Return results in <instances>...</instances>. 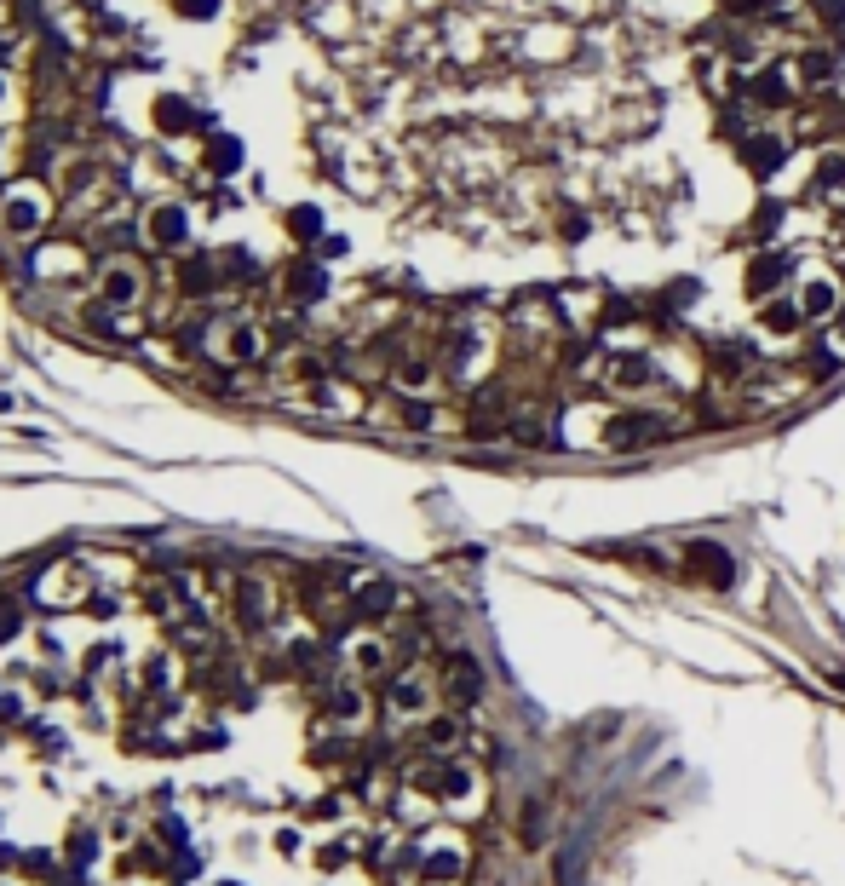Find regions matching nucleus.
Instances as JSON below:
<instances>
[{
	"instance_id": "1",
	"label": "nucleus",
	"mask_w": 845,
	"mask_h": 886,
	"mask_svg": "<svg viewBox=\"0 0 845 886\" xmlns=\"http://www.w3.org/2000/svg\"><path fill=\"white\" fill-rule=\"evenodd\" d=\"M144 265L133 254H110L98 259V271H92V300L110 305V311H138L144 305Z\"/></svg>"
},
{
	"instance_id": "2",
	"label": "nucleus",
	"mask_w": 845,
	"mask_h": 886,
	"mask_svg": "<svg viewBox=\"0 0 845 886\" xmlns=\"http://www.w3.org/2000/svg\"><path fill=\"white\" fill-rule=\"evenodd\" d=\"M0 219H6L12 236H41L52 225V190L35 185V179H18L6 190V202H0Z\"/></svg>"
},
{
	"instance_id": "3",
	"label": "nucleus",
	"mask_w": 845,
	"mask_h": 886,
	"mask_svg": "<svg viewBox=\"0 0 845 886\" xmlns=\"http://www.w3.org/2000/svg\"><path fill=\"white\" fill-rule=\"evenodd\" d=\"M167 282H173V294H179L184 305L207 300V294L225 282V271H219V254H179V259H167Z\"/></svg>"
},
{
	"instance_id": "4",
	"label": "nucleus",
	"mask_w": 845,
	"mask_h": 886,
	"mask_svg": "<svg viewBox=\"0 0 845 886\" xmlns=\"http://www.w3.org/2000/svg\"><path fill=\"white\" fill-rule=\"evenodd\" d=\"M225 593H230V616H236V628H248V633L271 628L276 599H271V582H265V576H236V582H225Z\"/></svg>"
},
{
	"instance_id": "5",
	"label": "nucleus",
	"mask_w": 845,
	"mask_h": 886,
	"mask_svg": "<svg viewBox=\"0 0 845 886\" xmlns=\"http://www.w3.org/2000/svg\"><path fill=\"white\" fill-rule=\"evenodd\" d=\"M87 593H92V576H87V564H81V559L52 564V570L41 576V587H35V599H41V605H52V610L87 605Z\"/></svg>"
},
{
	"instance_id": "6",
	"label": "nucleus",
	"mask_w": 845,
	"mask_h": 886,
	"mask_svg": "<svg viewBox=\"0 0 845 886\" xmlns=\"http://www.w3.org/2000/svg\"><path fill=\"white\" fill-rule=\"evenodd\" d=\"M144 242L156 254H179L184 242H190V213L179 202H156V208L144 213Z\"/></svg>"
},
{
	"instance_id": "7",
	"label": "nucleus",
	"mask_w": 845,
	"mask_h": 886,
	"mask_svg": "<svg viewBox=\"0 0 845 886\" xmlns=\"http://www.w3.org/2000/svg\"><path fill=\"white\" fill-rule=\"evenodd\" d=\"M345 599H351V616H357V622H386L391 610H397V582L363 576V582L345 587Z\"/></svg>"
},
{
	"instance_id": "8",
	"label": "nucleus",
	"mask_w": 845,
	"mask_h": 886,
	"mask_svg": "<svg viewBox=\"0 0 845 886\" xmlns=\"http://www.w3.org/2000/svg\"><path fill=\"white\" fill-rule=\"evenodd\" d=\"M662 420L650 415V409H627V415H616L610 426H604V443L610 449H650V443H662Z\"/></svg>"
},
{
	"instance_id": "9",
	"label": "nucleus",
	"mask_w": 845,
	"mask_h": 886,
	"mask_svg": "<svg viewBox=\"0 0 845 886\" xmlns=\"http://www.w3.org/2000/svg\"><path fill=\"white\" fill-rule=\"evenodd\" d=\"M322 720H334V725H363V714H368V697H363V685L357 679H334V685H322Z\"/></svg>"
},
{
	"instance_id": "10",
	"label": "nucleus",
	"mask_w": 845,
	"mask_h": 886,
	"mask_svg": "<svg viewBox=\"0 0 845 886\" xmlns=\"http://www.w3.org/2000/svg\"><path fill=\"white\" fill-rule=\"evenodd\" d=\"M736 162L748 167L754 179H771V173L788 162V144H782L777 133H748V139L736 144Z\"/></svg>"
},
{
	"instance_id": "11",
	"label": "nucleus",
	"mask_w": 845,
	"mask_h": 886,
	"mask_svg": "<svg viewBox=\"0 0 845 886\" xmlns=\"http://www.w3.org/2000/svg\"><path fill=\"white\" fill-rule=\"evenodd\" d=\"M219 346H225L230 363H259V357L271 351V334L253 323V317H230V323H225V340H219Z\"/></svg>"
},
{
	"instance_id": "12",
	"label": "nucleus",
	"mask_w": 845,
	"mask_h": 886,
	"mask_svg": "<svg viewBox=\"0 0 845 886\" xmlns=\"http://www.w3.org/2000/svg\"><path fill=\"white\" fill-rule=\"evenodd\" d=\"M121 875H133V881H173V852H161L156 840H133L121 852Z\"/></svg>"
},
{
	"instance_id": "13",
	"label": "nucleus",
	"mask_w": 845,
	"mask_h": 886,
	"mask_svg": "<svg viewBox=\"0 0 845 886\" xmlns=\"http://www.w3.org/2000/svg\"><path fill=\"white\" fill-rule=\"evenodd\" d=\"M386 708L397 720H426V674H391L386 679Z\"/></svg>"
},
{
	"instance_id": "14",
	"label": "nucleus",
	"mask_w": 845,
	"mask_h": 886,
	"mask_svg": "<svg viewBox=\"0 0 845 886\" xmlns=\"http://www.w3.org/2000/svg\"><path fill=\"white\" fill-rule=\"evenodd\" d=\"M443 697L455 702V708L483 697V668L472 656H449V662H443Z\"/></svg>"
},
{
	"instance_id": "15",
	"label": "nucleus",
	"mask_w": 845,
	"mask_h": 886,
	"mask_svg": "<svg viewBox=\"0 0 845 886\" xmlns=\"http://www.w3.org/2000/svg\"><path fill=\"white\" fill-rule=\"evenodd\" d=\"M150 116H156V133H202V127H207V116L190 104V98H179V93H161Z\"/></svg>"
},
{
	"instance_id": "16",
	"label": "nucleus",
	"mask_w": 845,
	"mask_h": 886,
	"mask_svg": "<svg viewBox=\"0 0 845 886\" xmlns=\"http://www.w3.org/2000/svg\"><path fill=\"white\" fill-rule=\"evenodd\" d=\"M466 875V852H460L455 840H443L432 852H420V881L426 886H455Z\"/></svg>"
},
{
	"instance_id": "17",
	"label": "nucleus",
	"mask_w": 845,
	"mask_h": 886,
	"mask_svg": "<svg viewBox=\"0 0 845 886\" xmlns=\"http://www.w3.org/2000/svg\"><path fill=\"white\" fill-rule=\"evenodd\" d=\"M690 564H696V576H708V587L736 582V559L719 547V541H690Z\"/></svg>"
},
{
	"instance_id": "18",
	"label": "nucleus",
	"mask_w": 845,
	"mask_h": 886,
	"mask_svg": "<svg viewBox=\"0 0 845 886\" xmlns=\"http://www.w3.org/2000/svg\"><path fill=\"white\" fill-rule=\"evenodd\" d=\"M742 93L754 98L759 110H788V104H794V87H788V75H782V70L748 75V81H742Z\"/></svg>"
},
{
	"instance_id": "19",
	"label": "nucleus",
	"mask_w": 845,
	"mask_h": 886,
	"mask_svg": "<svg viewBox=\"0 0 845 886\" xmlns=\"http://www.w3.org/2000/svg\"><path fill=\"white\" fill-rule=\"evenodd\" d=\"M788 271H794V259H788V254H759V259H748V271H742V288H748L754 300H765V294H771V288H777V282L788 277Z\"/></svg>"
},
{
	"instance_id": "20",
	"label": "nucleus",
	"mask_w": 845,
	"mask_h": 886,
	"mask_svg": "<svg viewBox=\"0 0 845 886\" xmlns=\"http://www.w3.org/2000/svg\"><path fill=\"white\" fill-rule=\"evenodd\" d=\"M138 674H144V697H167V691L179 685L184 662H179V656H173V651H150V656H144V668H138Z\"/></svg>"
},
{
	"instance_id": "21",
	"label": "nucleus",
	"mask_w": 845,
	"mask_h": 886,
	"mask_svg": "<svg viewBox=\"0 0 845 886\" xmlns=\"http://www.w3.org/2000/svg\"><path fill=\"white\" fill-rule=\"evenodd\" d=\"M81 271H87L81 242H52V248H41V265H35V277H81Z\"/></svg>"
},
{
	"instance_id": "22",
	"label": "nucleus",
	"mask_w": 845,
	"mask_h": 886,
	"mask_svg": "<svg viewBox=\"0 0 845 886\" xmlns=\"http://www.w3.org/2000/svg\"><path fill=\"white\" fill-rule=\"evenodd\" d=\"M345 656H351V668H357L363 679L386 674V662H391V651H386V639H380V633H357V639L345 645Z\"/></svg>"
},
{
	"instance_id": "23",
	"label": "nucleus",
	"mask_w": 845,
	"mask_h": 886,
	"mask_svg": "<svg viewBox=\"0 0 845 886\" xmlns=\"http://www.w3.org/2000/svg\"><path fill=\"white\" fill-rule=\"evenodd\" d=\"M282 288H288L294 300H317L322 288H328V277H322L317 259H288V271H282Z\"/></svg>"
},
{
	"instance_id": "24",
	"label": "nucleus",
	"mask_w": 845,
	"mask_h": 886,
	"mask_svg": "<svg viewBox=\"0 0 845 886\" xmlns=\"http://www.w3.org/2000/svg\"><path fill=\"white\" fill-rule=\"evenodd\" d=\"M64 863L75 869V875H87L92 863H98V829H92V823H75V829H69V840H64Z\"/></svg>"
},
{
	"instance_id": "25",
	"label": "nucleus",
	"mask_w": 845,
	"mask_h": 886,
	"mask_svg": "<svg viewBox=\"0 0 845 886\" xmlns=\"http://www.w3.org/2000/svg\"><path fill=\"white\" fill-rule=\"evenodd\" d=\"M420 737H426V748H455L460 737H466V725H460V714H432V720H420Z\"/></svg>"
},
{
	"instance_id": "26",
	"label": "nucleus",
	"mask_w": 845,
	"mask_h": 886,
	"mask_svg": "<svg viewBox=\"0 0 845 886\" xmlns=\"http://www.w3.org/2000/svg\"><path fill=\"white\" fill-rule=\"evenodd\" d=\"M834 70H840V58H834L828 47H805V52H800V75L811 81V87H828V81H834Z\"/></svg>"
},
{
	"instance_id": "27",
	"label": "nucleus",
	"mask_w": 845,
	"mask_h": 886,
	"mask_svg": "<svg viewBox=\"0 0 845 886\" xmlns=\"http://www.w3.org/2000/svg\"><path fill=\"white\" fill-rule=\"evenodd\" d=\"M236 167H242V144L230 139H207V173H219V179H230V173H236Z\"/></svg>"
},
{
	"instance_id": "28",
	"label": "nucleus",
	"mask_w": 845,
	"mask_h": 886,
	"mask_svg": "<svg viewBox=\"0 0 845 886\" xmlns=\"http://www.w3.org/2000/svg\"><path fill=\"white\" fill-rule=\"evenodd\" d=\"M759 323L771 328V334H794V328L805 323V311H800V305H788V300H765V311H759Z\"/></svg>"
},
{
	"instance_id": "29",
	"label": "nucleus",
	"mask_w": 845,
	"mask_h": 886,
	"mask_svg": "<svg viewBox=\"0 0 845 886\" xmlns=\"http://www.w3.org/2000/svg\"><path fill=\"white\" fill-rule=\"evenodd\" d=\"M282 225H288V236H294V242H317V236H322V213H317V208H288V219H282Z\"/></svg>"
},
{
	"instance_id": "30",
	"label": "nucleus",
	"mask_w": 845,
	"mask_h": 886,
	"mask_svg": "<svg viewBox=\"0 0 845 886\" xmlns=\"http://www.w3.org/2000/svg\"><path fill=\"white\" fill-rule=\"evenodd\" d=\"M834 305H840L834 282H811V288H805V300H800V311H805V317H828Z\"/></svg>"
},
{
	"instance_id": "31",
	"label": "nucleus",
	"mask_w": 845,
	"mask_h": 886,
	"mask_svg": "<svg viewBox=\"0 0 845 886\" xmlns=\"http://www.w3.org/2000/svg\"><path fill=\"white\" fill-rule=\"evenodd\" d=\"M777 231H782V208L777 202H759L754 225H748V242H765V236H777Z\"/></svg>"
},
{
	"instance_id": "32",
	"label": "nucleus",
	"mask_w": 845,
	"mask_h": 886,
	"mask_svg": "<svg viewBox=\"0 0 845 886\" xmlns=\"http://www.w3.org/2000/svg\"><path fill=\"white\" fill-rule=\"evenodd\" d=\"M610 380L616 386H644L650 380V357H621L616 369H610Z\"/></svg>"
},
{
	"instance_id": "33",
	"label": "nucleus",
	"mask_w": 845,
	"mask_h": 886,
	"mask_svg": "<svg viewBox=\"0 0 845 886\" xmlns=\"http://www.w3.org/2000/svg\"><path fill=\"white\" fill-rule=\"evenodd\" d=\"M754 363V346H719L713 351V369H725V374H742Z\"/></svg>"
},
{
	"instance_id": "34",
	"label": "nucleus",
	"mask_w": 845,
	"mask_h": 886,
	"mask_svg": "<svg viewBox=\"0 0 845 886\" xmlns=\"http://www.w3.org/2000/svg\"><path fill=\"white\" fill-rule=\"evenodd\" d=\"M345 817V800L340 794H322V800H311V806H305V823H340Z\"/></svg>"
},
{
	"instance_id": "35",
	"label": "nucleus",
	"mask_w": 845,
	"mask_h": 886,
	"mask_svg": "<svg viewBox=\"0 0 845 886\" xmlns=\"http://www.w3.org/2000/svg\"><path fill=\"white\" fill-rule=\"evenodd\" d=\"M23 633V605L18 599H0V645H12Z\"/></svg>"
},
{
	"instance_id": "36",
	"label": "nucleus",
	"mask_w": 845,
	"mask_h": 886,
	"mask_svg": "<svg viewBox=\"0 0 845 886\" xmlns=\"http://www.w3.org/2000/svg\"><path fill=\"white\" fill-rule=\"evenodd\" d=\"M29 720V708H23V697L12 691V685H0V725H23Z\"/></svg>"
},
{
	"instance_id": "37",
	"label": "nucleus",
	"mask_w": 845,
	"mask_h": 886,
	"mask_svg": "<svg viewBox=\"0 0 845 886\" xmlns=\"http://www.w3.org/2000/svg\"><path fill=\"white\" fill-rule=\"evenodd\" d=\"M167 6H173L179 18H190V24H202V18H213V12H219V0H167Z\"/></svg>"
},
{
	"instance_id": "38",
	"label": "nucleus",
	"mask_w": 845,
	"mask_h": 886,
	"mask_svg": "<svg viewBox=\"0 0 845 886\" xmlns=\"http://www.w3.org/2000/svg\"><path fill=\"white\" fill-rule=\"evenodd\" d=\"M345 863H351V846H345V840H328V846L317 852V869H328V875L345 869Z\"/></svg>"
},
{
	"instance_id": "39",
	"label": "nucleus",
	"mask_w": 845,
	"mask_h": 886,
	"mask_svg": "<svg viewBox=\"0 0 845 886\" xmlns=\"http://www.w3.org/2000/svg\"><path fill=\"white\" fill-rule=\"evenodd\" d=\"M271 846H276V852H282V858H299V846H305V835H299L294 823H282V829H276V835H271Z\"/></svg>"
},
{
	"instance_id": "40",
	"label": "nucleus",
	"mask_w": 845,
	"mask_h": 886,
	"mask_svg": "<svg viewBox=\"0 0 845 886\" xmlns=\"http://www.w3.org/2000/svg\"><path fill=\"white\" fill-rule=\"evenodd\" d=\"M840 369V351H828V346H811V374L823 380V374H834Z\"/></svg>"
},
{
	"instance_id": "41",
	"label": "nucleus",
	"mask_w": 845,
	"mask_h": 886,
	"mask_svg": "<svg viewBox=\"0 0 845 886\" xmlns=\"http://www.w3.org/2000/svg\"><path fill=\"white\" fill-rule=\"evenodd\" d=\"M834 179H845V156H823V167H817V190H828Z\"/></svg>"
},
{
	"instance_id": "42",
	"label": "nucleus",
	"mask_w": 845,
	"mask_h": 886,
	"mask_svg": "<svg viewBox=\"0 0 845 886\" xmlns=\"http://www.w3.org/2000/svg\"><path fill=\"white\" fill-rule=\"evenodd\" d=\"M541 835H547V806H529V817H524V840L535 846Z\"/></svg>"
},
{
	"instance_id": "43",
	"label": "nucleus",
	"mask_w": 845,
	"mask_h": 886,
	"mask_svg": "<svg viewBox=\"0 0 845 886\" xmlns=\"http://www.w3.org/2000/svg\"><path fill=\"white\" fill-rule=\"evenodd\" d=\"M156 835H161V840H184V817L161 812V817H156Z\"/></svg>"
},
{
	"instance_id": "44",
	"label": "nucleus",
	"mask_w": 845,
	"mask_h": 886,
	"mask_svg": "<svg viewBox=\"0 0 845 886\" xmlns=\"http://www.w3.org/2000/svg\"><path fill=\"white\" fill-rule=\"evenodd\" d=\"M403 420H409V426H432V403H403Z\"/></svg>"
},
{
	"instance_id": "45",
	"label": "nucleus",
	"mask_w": 845,
	"mask_h": 886,
	"mask_svg": "<svg viewBox=\"0 0 845 886\" xmlns=\"http://www.w3.org/2000/svg\"><path fill=\"white\" fill-rule=\"evenodd\" d=\"M604 323H633V300H610L604 305Z\"/></svg>"
},
{
	"instance_id": "46",
	"label": "nucleus",
	"mask_w": 845,
	"mask_h": 886,
	"mask_svg": "<svg viewBox=\"0 0 845 886\" xmlns=\"http://www.w3.org/2000/svg\"><path fill=\"white\" fill-rule=\"evenodd\" d=\"M587 231H593V219H587V213H570V219H564V236H570V242H581Z\"/></svg>"
},
{
	"instance_id": "47",
	"label": "nucleus",
	"mask_w": 845,
	"mask_h": 886,
	"mask_svg": "<svg viewBox=\"0 0 845 886\" xmlns=\"http://www.w3.org/2000/svg\"><path fill=\"white\" fill-rule=\"evenodd\" d=\"M12 116V81H6V70H0V121Z\"/></svg>"
},
{
	"instance_id": "48",
	"label": "nucleus",
	"mask_w": 845,
	"mask_h": 886,
	"mask_svg": "<svg viewBox=\"0 0 845 886\" xmlns=\"http://www.w3.org/2000/svg\"><path fill=\"white\" fill-rule=\"evenodd\" d=\"M6 869H18V846H0V875Z\"/></svg>"
},
{
	"instance_id": "49",
	"label": "nucleus",
	"mask_w": 845,
	"mask_h": 886,
	"mask_svg": "<svg viewBox=\"0 0 845 886\" xmlns=\"http://www.w3.org/2000/svg\"><path fill=\"white\" fill-rule=\"evenodd\" d=\"M834 685H845V668H834Z\"/></svg>"
},
{
	"instance_id": "50",
	"label": "nucleus",
	"mask_w": 845,
	"mask_h": 886,
	"mask_svg": "<svg viewBox=\"0 0 845 886\" xmlns=\"http://www.w3.org/2000/svg\"><path fill=\"white\" fill-rule=\"evenodd\" d=\"M213 886H242V881H213Z\"/></svg>"
}]
</instances>
